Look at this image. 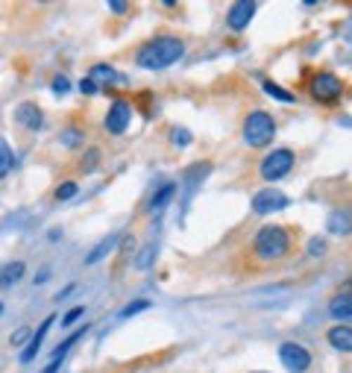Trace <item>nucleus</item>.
Here are the masks:
<instances>
[{"label":"nucleus","mask_w":352,"mask_h":373,"mask_svg":"<svg viewBox=\"0 0 352 373\" xmlns=\"http://www.w3.org/2000/svg\"><path fill=\"white\" fill-rule=\"evenodd\" d=\"M264 89V94H270V97H276V100H282V103H294L296 97L291 94V91H285V89H279L276 83H270V79H267V83L261 86Z\"/></svg>","instance_id":"obj_20"},{"label":"nucleus","mask_w":352,"mask_h":373,"mask_svg":"<svg viewBox=\"0 0 352 373\" xmlns=\"http://www.w3.org/2000/svg\"><path fill=\"white\" fill-rule=\"evenodd\" d=\"M153 259H156V247H153V244H147V247L141 250V256H138V268L147 270L150 265H153Z\"/></svg>","instance_id":"obj_23"},{"label":"nucleus","mask_w":352,"mask_h":373,"mask_svg":"<svg viewBox=\"0 0 352 373\" xmlns=\"http://www.w3.org/2000/svg\"><path fill=\"white\" fill-rule=\"evenodd\" d=\"M273 136H276V121L261 109L249 112L244 121V141L249 148H264V144L273 141Z\"/></svg>","instance_id":"obj_3"},{"label":"nucleus","mask_w":352,"mask_h":373,"mask_svg":"<svg viewBox=\"0 0 352 373\" xmlns=\"http://www.w3.org/2000/svg\"><path fill=\"white\" fill-rule=\"evenodd\" d=\"M329 315L338 320V323H352V294H338V297H332L329 303Z\"/></svg>","instance_id":"obj_11"},{"label":"nucleus","mask_w":352,"mask_h":373,"mask_svg":"<svg viewBox=\"0 0 352 373\" xmlns=\"http://www.w3.org/2000/svg\"><path fill=\"white\" fill-rule=\"evenodd\" d=\"M259 373H261V370H259Z\"/></svg>","instance_id":"obj_34"},{"label":"nucleus","mask_w":352,"mask_h":373,"mask_svg":"<svg viewBox=\"0 0 352 373\" xmlns=\"http://www.w3.org/2000/svg\"><path fill=\"white\" fill-rule=\"evenodd\" d=\"M82 315H86V309H82V306H77V309H71L68 315L62 318V327H71V323H74V320H79Z\"/></svg>","instance_id":"obj_25"},{"label":"nucleus","mask_w":352,"mask_h":373,"mask_svg":"<svg viewBox=\"0 0 352 373\" xmlns=\"http://www.w3.org/2000/svg\"><path fill=\"white\" fill-rule=\"evenodd\" d=\"M256 15V4L253 0H238V4H232L229 12H226V24L232 30H247V24L253 21Z\"/></svg>","instance_id":"obj_9"},{"label":"nucleus","mask_w":352,"mask_h":373,"mask_svg":"<svg viewBox=\"0 0 352 373\" xmlns=\"http://www.w3.org/2000/svg\"><path fill=\"white\" fill-rule=\"evenodd\" d=\"M144 309H150V300H136V303L124 306V309H121V318H132V315H138V312H144Z\"/></svg>","instance_id":"obj_21"},{"label":"nucleus","mask_w":352,"mask_h":373,"mask_svg":"<svg viewBox=\"0 0 352 373\" xmlns=\"http://www.w3.org/2000/svg\"><path fill=\"white\" fill-rule=\"evenodd\" d=\"M79 91H82V94H97L94 79H82V83H79Z\"/></svg>","instance_id":"obj_28"},{"label":"nucleus","mask_w":352,"mask_h":373,"mask_svg":"<svg viewBox=\"0 0 352 373\" xmlns=\"http://www.w3.org/2000/svg\"><path fill=\"white\" fill-rule=\"evenodd\" d=\"M30 335H32V332H30V327H18V329L12 332L9 344H12V347H21V344H27V341H30Z\"/></svg>","instance_id":"obj_22"},{"label":"nucleus","mask_w":352,"mask_h":373,"mask_svg":"<svg viewBox=\"0 0 352 373\" xmlns=\"http://www.w3.org/2000/svg\"><path fill=\"white\" fill-rule=\"evenodd\" d=\"M174 144H182V148H185V144H191V136H188V129H174Z\"/></svg>","instance_id":"obj_26"},{"label":"nucleus","mask_w":352,"mask_h":373,"mask_svg":"<svg viewBox=\"0 0 352 373\" xmlns=\"http://www.w3.org/2000/svg\"><path fill=\"white\" fill-rule=\"evenodd\" d=\"M50 323H56V320H53V318H47V320L41 323V327H39V332L30 338L27 350L21 353V362H24V365H30V362L36 359V355H39V350H41V341H44V335H47V329H50Z\"/></svg>","instance_id":"obj_13"},{"label":"nucleus","mask_w":352,"mask_h":373,"mask_svg":"<svg viewBox=\"0 0 352 373\" xmlns=\"http://www.w3.org/2000/svg\"><path fill=\"white\" fill-rule=\"evenodd\" d=\"M117 241H121V235H117V233H115V235H109L106 241H100V244H97V247H94V250L89 253V259H86V265H97V262H100V259H106V256H109V253L115 250V244H117Z\"/></svg>","instance_id":"obj_16"},{"label":"nucleus","mask_w":352,"mask_h":373,"mask_svg":"<svg viewBox=\"0 0 352 373\" xmlns=\"http://www.w3.org/2000/svg\"><path fill=\"white\" fill-rule=\"evenodd\" d=\"M326 338H329V344H332L334 350H341V353H352V329H349V327H344V323H338V327H332Z\"/></svg>","instance_id":"obj_14"},{"label":"nucleus","mask_w":352,"mask_h":373,"mask_svg":"<svg viewBox=\"0 0 352 373\" xmlns=\"http://www.w3.org/2000/svg\"><path fill=\"white\" fill-rule=\"evenodd\" d=\"M79 133L77 129H68V133H65V138H62V144H68V148H74V144H79V138H77Z\"/></svg>","instance_id":"obj_30"},{"label":"nucleus","mask_w":352,"mask_h":373,"mask_svg":"<svg viewBox=\"0 0 352 373\" xmlns=\"http://www.w3.org/2000/svg\"><path fill=\"white\" fill-rule=\"evenodd\" d=\"M129 118H132V106L126 100H115L112 109L106 112V129L112 136H121L124 129L129 126Z\"/></svg>","instance_id":"obj_8"},{"label":"nucleus","mask_w":352,"mask_h":373,"mask_svg":"<svg viewBox=\"0 0 352 373\" xmlns=\"http://www.w3.org/2000/svg\"><path fill=\"white\" fill-rule=\"evenodd\" d=\"M182 53H185V44H182V39L176 36H159L153 41H147L136 62L141 65V68L147 71H164V68H171V65H176L182 59Z\"/></svg>","instance_id":"obj_1"},{"label":"nucleus","mask_w":352,"mask_h":373,"mask_svg":"<svg viewBox=\"0 0 352 373\" xmlns=\"http://www.w3.org/2000/svg\"><path fill=\"white\" fill-rule=\"evenodd\" d=\"M74 194H77V183H65L56 188V200H71Z\"/></svg>","instance_id":"obj_24"},{"label":"nucleus","mask_w":352,"mask_h":373,"mask_svg":"<svg viewBox=\"0 0 352 373\" xmlns=\"http://www.w3.org/2000/svg\"><path fill=\"white\" fill-rule=\"evenodd\" d=\"M279 362L288 367L291 373H306V370L311 367V353H308L303 344L288 341V344L279 347Z\"/></svg>","instance_id":"obj_5"},{"label":"nucleus","mask_w":352,"mask_h":373,"mask_svg":"<svg viewBox=\"0 0 352 373\" xmlns=\"http://www.w3.org/2000/svg\"><path fill=\"white\" fill-rule=\"evenodd\" d=\"M24 262H12V265H6L4 270H0V285H15L21 277H24Z\"/></svg>","instance_id":"obj_17"},{"label":"nucleus","mask_w":352,"mask_h":373,"mask_svg":"<svg viewBox=\"0 0 352 373\" xmlns=\"http://www.w3.org/2000/svg\"><path fill=\"white\" fill-rule=\"evenodd\" d=\"M59 365H62V362H50V365H47L41 373H59Z\"/></svg>","instance_id":"obj_31"},{"label":"nucleus","mask_w":352,"mask_h":373,"mask_svg":"<svg viewBox=\"0 0 352 373\" xmlns=\"http://www.w3.org/2000/svg\"><path fill=\"white\" fill-rule=\"evenodd\" d=\"M346 288H349V291H352V280H349V282H346Z\"/></svg>","instance_id":"obj_33"},{"label":"nucleus","mask_w":352,"mask_h":373,"mask_svg":"<svg viewBox=\"0 0 352 373\" xmlns=\"http://www.w3.org/2000/svg\"><path fill=\"white\" fill-rule=\"evenodd\" d=\"M91 77L106 79V83H121V79H124L115 68H109V65H94V68H91Z\"/></svg>","instance_id":"obj_19"},{"label":"nucleus","mask_w":352,"mask_h":373,"mask_svg":"<svg viewBox=\"0 0 352 373\" xmlns=\"http://www.w3.org/2000/svg\"><path fill=\"white\" fill-rule=\"evenodd\" d=\"M15 118H18V124H24L27 129H32V133L41 129V124H44V115L36 103H21L18 112H15Z\"/></svg>","instance_id":"obj_10"},{"label":"nucleus","mask_w":352,"mask_h":373,"mask_svg":"<svg viewBox=\"0 0 352 373\" xmlns=\"http://www.w3.org/2000/svg\"><path fill=\"white\" fill-rule=\"evenodd\" d=\"M291 250V238L282 226H261L256 241H253V253L261 262H279Z\"/></svg>","instance_id":"obj_2"},{"label":"nucleus","mask_w":352,"mask_h":373,"mask_svg":"<svg viewBox=\"0 0 352 373\" xmlns=\"http://www.w3.org/2000/svg\"><path fill=\"white\" fill-rule=\"evenodd\" d=\"M15 165V156H12V148H9V141L6 138H0V180L12 171Z\"/></svg>","instance_id":"obj_18"},{"label":"nucleus","mask_w":352,"mask_h":373,"mask_svg":"<svg viewBox=\"0 0 352 373\" xmlns=\"http://www.w3.org/2000/svg\"><path fill=\"white\" fill-rule=\"evenodd\" d=\"M53 91H56V94H65V91H68V77H56V79H53Z\"/></svg>","instance_id":"obj_27"},{"label":"nucleus","mask_w":352,"mask_h":373,"mask_svg":"<svg viewBox=\"0 0 352 373\" xmlns=\"http://www.w3.org/2000/svg\"><path fill=\"white\" fill-rule=\"evenodd\" d=\"M249 206H253L256 215H270V212H282L285 206H291V200H288V194H282L279 188H264L256 194Z\"/></svg>","instance_id":"obj_7"},{"label":"nucleus","mask_w":352,"mask_h":373,"mask_svg":"<svg viewBox=\"0 0 352 373\" xmlns=\"http://www.w3.org/2000/svg\"><path fill=\"white\" fill-rule=\"evenodd\" d=\"M311 94L317 97L320 103H334L338 97L344 94V83L334 74H317L314 79H311Z\"/></svg>","instance_id":"obj_6"},{"label":"nucleus","mask_w":352,"mask_h":373,"mask_svg":"<svg viewBox=\"0 0 352 373\" xmlns=\"http://www.w3.org/2000/svg\"><path fill=\"white\" fill-rule=\"evenodd\" d=\"M174 194H176V183H164L156 194H153V197H150V203H147V212L150 215H162L164 212V206L167 203H171V197H174Z\"/></svg>","instance_id":"obj_12"},{"label":"nucleus","mask_w":352,"mask_h":373,"mask_svg":"<svg viewBox=\"0 0 352 373\" xmlns=\"http://www.w3.org/2000/svg\"><path fill=\"white\" fill-rule=\"evenodd\" d=\"M323 250H326V244H323V241H317V238L308 244V253H311V256H323Z\"/></svg>","instance_id":"obj_29"},{"label":"nucleus","mask_w":352,"mask_h":373,"mask_svg":"<svg viewBox=\"0 0 352 373\" xmlns=\"http://www.w3.org/2000/svg\"><path fill=\"white\" fill-rule=\"evenodd\" d=\"M291 168H294V150H288V148H279V150H273V153H267L264 159H261V176L267 183H273V180H282V176H288L291 174Z\"/></svg>","instance_id":"obj_4"},{"label":"nucleus","mask_w":352,"mask_h":373,"mask_svg":"<svg viewBox=\"0 0 352 373\" xmlns=\"http://www.w3.org/2000/svg\"><path fill=\"white\" fill-rule=\"evenodd\" d=\"M326 226H329V233H334V235H349L352 233V215L349 212H332Z\"/></svg>","instance_id":"obj_15"},{"label":"nucleus","mask_w":352,"mask_h":373,"mask_svg":"<svg viewBox=\"0 0 352 373\" xmlns=\"http://www.w3.org/2000/svg\"><path fill=\"white\" fill-rule=\"evenodd\" d=\"M112 12H126V4H109Z\"/></svg>","instance_id":"obj_32"}]
</instances>
